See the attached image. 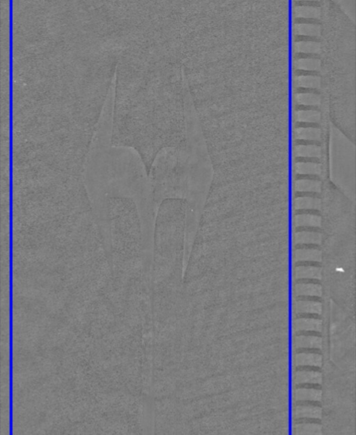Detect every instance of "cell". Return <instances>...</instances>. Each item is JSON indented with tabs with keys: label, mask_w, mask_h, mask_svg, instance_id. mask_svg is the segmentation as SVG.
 Masks as SVG:
<instances>
[{
	"label": "cell",
	"mask_w": 356,
	"mask_h": 435,
	"mask_svg": "<svg viewBox=\"0 0 356 435\" xmlns=\"http://www.w3.org/2000/svg\"><path fill=\"white\" fill-rule=\"evenodd\" d=\"M293 15L296 18L320 19L321 9L319 7L297 6L293 9Z\"/></svg>",
	"instance_id": "obj_1"
},
{
	"label": "cell",
	"mask_w": 356,
	"mask_h": 435,
	"mask_svg": "<svg viewBox=\"0 0 356 435\" xmlns=\"http://www.w3.org/2000/svg\"><path fill=\"white\" fill-rule=\"evenodd\" d=\"M294 34L306 36L320 37L321 26L317 24H295L293 27Z\"/></svg>",
	"instance_id": "obj_2"
},
{
	"label": "cell",
	"mask_w": 356,
	"mask_h": 435,
	"mask_svg": "<svg viewBox=\"0 0 356 435\" xmlns=\"http://www.w3.org/2000/svg\"><path fill=\"white\" fill-rule=\"evenodd\" d=\"M341 12L346 15L351 22L356 23V0H332Z\"/></svg>",
	"instance_id": "obj_3"
},
{
	"label": "cell",
	"mask_w": 356,
	"mask_h": 435,
	"mask_svg": "<svg viewBox=\"0 0 356 435\" xmlns=\"http://www.w3.org/2000/svg\"><path fill=\"white\" fill-rule=\"evenodd\" d=\"M295 53H309V54H320L321 52V43L319 42H295L293 44Z\"/></svg>",
	"instance_id": "obj_4"
},
{
	"label": "cell",
	"mask_w": 356,
	"mask_h": 435,
	"mask_svg": "<svg viewBox=\"0 0 356 435\" xmlns=\"http://www.w3.org/2000/svg\"><path fill=\"white\" fill-rule=\"evenodd\" d=\"M295 67L303 70H319L321 68V61L318 59H299L296 61Z\"/></svg>",
	"instance_id": "obj_5"
},
{
	"label": "cell",
	"mask_w": 356,
	"mask_h": 435,
	"mask_svg": "<svg viewBox=\"0 0 356 435\" xmlns=\"http://www.w3.org/2000/svg\"><path fill=\"white\" fill-rule=\"evenodd\" d=\"M320 375L316 374V372H306V371H300L296 375V381L297 383H316L320 382Z\"/></svg>",
	"instance_id": "obj_6"
},
{
	"label": "cell",
	"mask_w": 356,
	"mask_h": 435,
	"mask_svg": "<svg viewBox=\"0 0 356 435\" xmlns=\"http://www.w3.org/2000/svg\"><path fill=\"white\" fill-rule=\"evenodd\" d=\"M296 307H297V311L299 312V313H301V312H305V313H316V312H319L320 310V304H317V303H311V302H299L296 305Z\"/></svg>",
	"instance_id": "obj_7"
},
{
	"label": "cell",
	"mask_w": 356,
	"mask_h": 435,
	"mask_svg": "<svg viewBox=\"0 0 356 435\" xmlns=\"http://www.w3.org/2000/svg\"><path fill=\"white\" fill-rule=\"evenodd\" d=\"M320 322L315 321L312 319H300L296 321V329L297 330H320Z\"/></svg>",
	"instance_id": "obj_8"
},
{
	"label": "cell",
	"mask_w": 356,
	"mask_h": 435,
	"mask_svg": "<svg viewBox=\"0 0 356 435\" xmlns=\"http://www.w3.org/2000/svg\"><path fill=\"white\" fill-rule=\"evenodd\" d=\"M297 293L300 295H320V286H315L313 285H299L296 287Z\"/></svg>",
	"instance_id": "obj_9"
},
{
	"label": "cell",
	"mask_w": 356,
	"mask_h": 435,
	"mask_svg": "<svg viewBox=\"0 0 356 435\" xmlns=\"http://www.w3.org/2000/svg\"><path fill=\"white\" fill-rule=\"evenodd\" d=\"M297 364L298 365H319L320 362V357L319 356H313V355H300L297 357Z\"/></svg>",
	"instance_id": "obj_10"
},
{
	"label": "cell",
	"mask_w": 356,
	"mask_h": 435,
	"mask_svg": "<svg viewBox=\"0 0 356 435\" xmlns=\"http://www.w3.org/2000/svg\"><path fill=\"white\" fill-rule=\"evenodd\" d=\"M296 345L298 347L316 348L320 345V340L316 338H297Z\"/></svg>",
	"instance_id": "obj_11"
},
{
	"label": "cell",
	"mask_w": 356,
	"mask_h": 435,
	"mask_svg": "<svg viewBox=\"0 0 356 435\" xmlns=\"http://www.w3.org/2000/svg\"><path fill=\"white\" fill-rule=\"evenodd\" d=\"M297 415L298 417H317L320 416V411L315 408L300 407L297 410Z\"/></svg>",
	"instance_id": "obj_12"
},
{
	"label": "cell",
	"mask_w": 356,
	"mask_h": 435,
	"mask_svg": "<svg viewBox=\"0 0 356 435\" xmlns=\"http://www.w3.org/2000/svg\"><path fill=\"white\" fill-rule=\"evenodd\" d=\"M320 81V78L316 77H298V82L300 85H319Z\"/></svg>",
	"instance_id": "obj_13"
},
{
	"label": "cell",
	"mask_w": 356,
	"mask_h": 435,
	"mask_svg": "<svg viewBox=\"0 0 356 435\" xmlns=\"http://www.w3.org/2000/svg\"><path fill=\"white\" fill-rule=\"evenodd\" d=\"M294 1H320V0H294Z\"/></svg>",
	"instance_id": "obj_14"
}]
</instances>
